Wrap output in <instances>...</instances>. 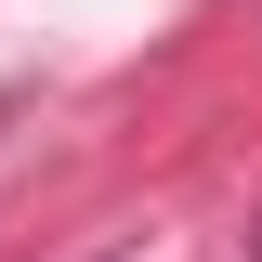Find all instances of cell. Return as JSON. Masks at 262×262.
<instances>
[{"instance_id": "1", "label": "cell", "mask_w": 262, "mask_h": 262, "mask_svg": "<svg viewBox=\"0 0 262 262\" xmlns=\"http://www.w3.org/2000/svg\"><path fill=\"white\" fill-rule=\"evenodd\" d=\"M13 105H27V92H13V79H0V131H13Z\"/></svg>"}, {"instance_id": "2", "label": "cell", "mask_w": 262, "mask_h": 262, "mask_svg": "<svg viewBox=\"0 0 262 262\" xmlns=\"http://www.w3.org/2000/svg\"><path fill=\"white\" fill-rule=\"evenodd\" d=\"M249 262H262V223H249Z\"/></svg>"}, {"instance_id": "3", "label": "cell", "mask_w": 262, "mask_h": 262, "mask_svg": "<svg viewBox=\"0 0 262 262\" xmlns=\"http://www.w3.org/2000/svg\"><path fill=\"white\" fill-rule=\"evenodd\" d=\"M105 262H131V249H105Z\"/></svg>"}]
</instances>
